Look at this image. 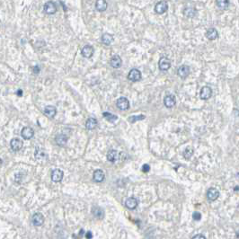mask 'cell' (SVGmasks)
Masks as SVG:
<instances>
[{
    "label": "cell",
    "instance_id": "cell-18",
    "mask_svg": "<svg viewBox=\"0 0 239 239\" xmlns=\"http://www.w3.org/2000/svg\"><path fill=\"white\" fill-rule=\"evenodd\" d=\"M125 205H126V207H127L128 209L134 210V209H136L137 206H138V200H137L136 198H134V197H131V198L126 199Z\"/></svg>",
    "mask_w": 239,
    "mask_h": 239
},
{
    "label": "cell",
    "instance_id": "cell-31",
    "mask_svg": "<svg viewBox=\"0 0 239 239\" xmlns=\"http://www.w3.org/2000/svg\"><path fill=\"white\" fill-rule=\"evenodd\" d=\"M45 157V153L42 151V150H36V152H35V157L37 158L38 160H41L43 159V157Z\"/></svg>",
    "mask_w": 239,
    "mask_h": 239
},
{
    "label": "cell",
    "instance_id": "cell-15",
    "mask_svg": "<svg viewBox=\"0 0 239 239\" xmlns=\"http://www.w3.org/2000/svg\"><path fill=\"white\" fill-rule=\"evenodd\" d=\"M22 137L25 138V139H30L33 137L34 135V132H33V130L30 127H25L22 130Z\"/></svg>",
    "mask_w": 239,
    "mask_h": 239
},
{
    "label": "cell",
    "instance_id": "cell-12",
    "mask_svg": "<svg viewBox=\"0 0 239 239\" xmlns=\"http://www.w3.org/2000/svg\"><path fill=\"white\" fill-rule=\"evenodd\" d=\"M63 175H64V173L61 170L56 169L51 173V180L53 181L54 183H59L62 180Z\"/></svg>",
    "mask_w": 239,
    "mask_h": 239
},
{
    "label": "cell",
    "instance_id": "cell-11",
    "mask_svg": "<svg viewBox=\"0 0 239 239\" xmlns=\"http://www.w3.org/2000/svg\"><path fill=\"white\" fill-rule=\"evenodd\" d=\"M10 146H11L12 150H13V151H19L23 147V141L20 138H14L11 140Z\"/></svg>",
    "mask_w": 239,
    "mask_h": 239
},
{
    "label": "cell",
    "instance_id": "cell-23",
    "mask_svg": "<svg viewBox=\"0 0 239 239\" xmlns=\"http://www.w3.org/2000/svg\"><path fill=\"white\" fill-rule=\"evenodd\" d=\"M96 126H97V120L94 118H89L85 122V127L88 130H93L96 128Z\"/></svg>",
    "mask_w": 239,
    "mask_h": 239
},
{
    "label": "cell",
    "instance_id": "cell-34",
    "mask_svg": "<svg viewBox=\"0 0 239 239\" xmlns=\"http://www.w3.org/2000/svg\"><path fill=\"white\" fill-rule=\"evenodd\" d=\"M85 237H86L87 239H91L92 237H93V234H92L90 231H88V232L85 233Z\"/></svg>",
    "mask_w": 239,
    "mask_h": 239
},
{
    "label": "cell",
    "instance_id": "cell-22",
    "mask_svg": "<svg viewBox=\"0 0 239 239\" xmlns=\"http://www.w3.org/2000/svg\"><path fill=\"white\" fill-rule=\"evenodd\" d=\"M66 141H67V138H66V136L63 135V134H59V135H58L57 138H56V142H57V144H58L59 146H65Z\"/></svg>",
    "mask_w": 239,
    "mask_h": 239
},
{
    "label": "cell",
    "instance_id": "cell-27",
    "mask_svg": "<svg viewBox=\"0 0 239 239\" xmlns=\"http://www.w3.org/2000/svg\"><path fill=\"white\" fill-rule=\"evenodd\" d=\"M104 117L110 122H114L115 120H117L118 117L114 114H112L110 112H104Z\"/></svg>",
    "mask_w": 239,
    "mask_h": 239
},
{
    "label": "cell",
    "instance_id": "cell-26",
    "mask_svg": "<svg viewBox=\"0 0 239 239\" xmlns=\"http://www.w3.org/2000/svg\"><path fill=\"white\" fill-rule=\"evenodd\" d=\"M216 4L218 8L220 9H226L229 5V0H217Z\"/></svg>",
    "mask_w": 239,
    "mask_h": 239
},
{
    "label": "cell",
    "instance_id": "cell-16",
    "mask_svg": "<svg viewBox=\"0 0 239 239\" xmlns=\"http://www.w3.org/2000/svg\"><path fill=\"white\" fill-rule=\"evenodd\" d=\"M108 4L105 0H96L95 2V8L99 12H104L107 9Z\"/></svg>",
    "mask_w": 239,
    "mask_h": 239
},
{
    "label": "cell",
    "instance_id": "cell-1",
    "mask_svg": "<svg viewBox=\"0 0 239 239\" xmlns=\"http://www.w3.org/2000/svg\"><path fill=\"white\" fill-rule=\"evenodd\" d=\"M128 78L131 81H132V82L139 81V80L141 79V72L138 69H137V68H133L129 72Z\"/></svg>",
    "mask_w": 239,
    "mask_h": 239
},
{
    "label": "cell",
    "instance_id": "cell-32",
    "mask_svg": "<svg viewBox=\"0 0 239 239\" xmlns=\"http://www.w3.org/2000/svg\"><path fill=\"white\" fill-rule=\"evenodd\" d=\"M192 217H193V219H195V220H199V219H200V218H201V215H200V213L199 212L196 211V212L193 213Z\"/></svg>",
    "mask_w": 239,
    "mask_h": 239
},
{
    "label": "cell",
    "instance_id": "cell-19",
    "mask_svg": "<svg viewBox=\"0 0 239 239\" xmlns=\"http://www.w3.org/2000/svg\"><path fill=\"white\" fill-rule=\"evenodd\" d=\"M206 37L211 40H216V39L218 37V31H217L215 28H211V29H209V30L207 31V32H206Z\"/></svg>",
    "mask_w": 239,
    "mask_h": 239
},
{
    "label": "cell",
    "instance_id": "cell-10",
    "mask_svg": "<svg viewBox=\"0 0 239 239\" xmlns=\"http://www.w3.org/2000/svg\"><path fill=\"white\" fill-rule=\"evenodd\" d=\"M177 74H178V76H179L181 78H186L189 76V74H190V68H189V66H186V65L181 66L178 68V70H177Z\"/></svg>",
    "mask_w": 239,
    "mask_h": 239
},
{
    "label": "cell",
    "instance_id": "cell-20",
    "mask_svg": "<svg viewBox=\"0 0 239 239\" xmlns=\"http://www.w3.org/2000/svg\"><path fill=\"white\" fill-rule=\"evenodd\" d=\"M104 179V173L102 170H96L93 173V180L97 183L103 182Z\"/></svg>",
    "mask_w": 239,
    "mask_h": 239
},
{
    "label": "cell",
    "instance_id": "cell-30",
    "mask_svg": "<svg viewBox=\"0 0 239 239\" xmlns=\"http://www.w3.org/2000/svg\"><path fill=\"white\" fill-rule=\"evenodd\" d=\"M145 119V116L144 115H137V116H131L129 118V120L131 122V123H134L138 120H141Z\"/></svg>",
    "mask_w": 239,
    "mask_h": 239
},
{
    "label": "cell",
    "instance_id": "cell-36",
    "mask_svg": "<svg viewBox=\"0 0 239 239\" xmlns=\"http://www.w3.org/2000/svg\"><path fill=\"white\" fill-rule=\"evenodd\" d=\"M17 95L22 96V95H23V91H22V90H18V91H17Z\"/></svg>",
    "mask_w": 239,
    "mask_h": 239
},
{
    "label": "cell",
    "instance_id": "cell-5",
    "mask_svg": "<svg viewBox=\"0 0 239 239\" xmlns=\"http://www.w3.org/2000/svg\"><path fill=\"white\" fill-rule=\"evenodd\" d=\"M167 9H168V5L165 1H160L155 6L156 13H159V14L165 13L167 11Z\"/></svg>",
    "mask_w": 239,
    "mask_h": 239
},
{
    "label": "cell",
    "instance_id": "cell-7",
    "mask_svg": "<svg viewBox=\"0 0 239 239\" xmlns=\"http://www.w3.org/2000/svg\"><path fill=\"white\" fill-rule=\"evenodd\" d=\"M81 53L83 55V57H85L86 59H90L93 55V48L91 45H85L83 47Z\"/></svg>",
    "mask_w": 239,
    "mask_h": 239
},
{
    "label": "cell",
    "instance_id": "cell-29",
    "mask_svg": "<svg viewBox=\"0 0 239 239\" xmlns=\"http://www.w3.org/2000/svg\"><path fill=\"white\" fill-rule=\"evenodd\" d=\"M93 214H94V216H95L96 218H103L104 216V211H103L102 209H99V208H97L96 210L93 211Z\"/></svg>",
    "mask_w": 239,
    "mask_h": 239
},
{
    "label": "cell",
    "instance_id": "cell-28",
    "mask_svg": "<svg viewBox=\"0 0 239 239\" xmlns=\"http://www.w3.org/2000/svg\"><path fill=\"white\" fill-rule=\"evenodd\" d=\"M192 154H193V149H192V147H187L185 150H184V157H185L186 159H189V158L192 156Z\"/></svg>",
    "mask_w": 239,
    "mask_h": 239
},
{
    "label": "cell",
    "instance_id": "cell-13",
    "mask_svg": "<svg viewBox=\"0 0 239 239\" xmlns=\"http://www.w3.org/2000/svg\"><path fill=\"white\" fill-rule=\"evenodd\" d=\"M219 197V192L215 189V188H211L209 189L208 192H207V198L211 200V201H214L216 199H218Z\"/></svg>",
    "mask_w": 239,
    "mask_h": 239
},
{
    "label": "cell",
    "instance_id": "cell-8",
    "mask_svg": "<svg viewBox=\"0 0 239 239\" xmlns=\"http://www.w3.org/2000/svg\"><path fill=\"white\" fill-rule=\"evenodd\" d=\"M44 222V217L41 213H35L32 216V224L36 226H40Z\"/></svg>",
    "mask_w": 239,
    "mask_h": 239
},
{
    "label": "cell",
    "instance_id": "cell-3",
    "mask_svg": "<svg viewBox=\"0 0 239 239\" xmlns=\"http://www.w3.org/2000/svg\"><path fill=\"white\" fill-rule=\"evenodd\" d=\"M159 69L162 71H167L171 67V61L166 57H162L159 60Z\"/></svg>",
    "mask_w": 239,
    "mask_h": 239
},
{
    "label": "cell",
    "instance_id": "cell-9",
    "mask_svg": "<svg viewBox=\"0 0 239 239\" xmlns=\"http://www.w3.org/2000/svg\"><path fill=\"white\" fill-rule=\"evenodd\" d=\"M175 103H176V100H175V97L173 96V94H168L164 99V104H165V107H167V108L173 107L175 105Z\"/></svg>",
    "mask_w": 239,
    "mask_h": 239
},
{
    "label": "cell",
    "instance_id": "cell-33",
    "mask_svg": "<svg viewBox=\"0 0 239 239\" xmlns=\"http://www.w3.org/2000/svg\"><path fill=\"white\" fill-rule=\"evenodd\" d=\"M149 170H150V167H149L148 165H143V167H142V171L143 172H148Z\"/></svg>",
    "mask_w": 239,
    "mask_h": 239
},
{
    "label": "cell",
    "instance_id": "cell-21",
    "mask_svg": "<svg viewBox=\"0 0 239 239\" xmlns=\"http://www.w3.org/2000/svg\"><path fill=\"white\" fill-rule=\"evenodd\" d=\"M114 40V38L112 34L110 33H104L102 36V42L105 45H111Z\"/></svg>",
    "mask_w": 239,
    "mask_h": 239
},
{
    "label": "cell",
    "instance_id": "cell-4",
    "mask_svg": "<svg viewBox=\"0 0 239 239\" xmlns=\"http://www.w3.org/2000/svg\"><path fill=\"white\" fill-rule=\"evenodd\" d=\"M116 104H117V107L121 111H126V110H128L130 108L129 100L126 97H120V98H119L117 100Z\"/></svg>",
    "mask_w": 239,
    "mask_h": 239
},
{
    "label": "cell",
    "instance_id": "cell-24",
    "mask_svg": "<svg viewBox=\"0 0 239 239\" xmlns=\"http://www.w3.org/2000/svg\"><path fill=\"white\" fill-rule=\"evenodd\" d=\"M118 158V152L116 150H110L107 154V159L110 162H115Z\"/></svg>",
    "mask_w": 239,
    "mask_h": 239
},
{
    "label": "cell",
    "instance_id": "cell-2",
    "mask_svg": "<svg viewBox=\"0 0 239 239\" xmlns=\"http://www.w3.org/2000/svg\"><path fill=\"white\" fill-rule=\"evenodd\" d=\"M44 11L48 14H54L57 12V6L56 4L52 1H48L44 5Z\"/></svg>",
    "mask_w": 239,
    "mask_h": 239
},
{
    "label": "cell",
    "instance_id": "cell-14",
    "mask_svg": "<svg viewBox=\"0 0 239 239\" xmlns=\"http://www.w3.org/2000/svg\"><path fill=\"white\" fill-rule=\"evenodd\" d=\"M110 64L111 66H112L113 68H119L121 66V64H122V60L120 59V57L118 56V55H115L113 56L111 60H110Z\"/></svg>",
    "mask_w": 239,
    "mask_h": 239
},
{
    "label": "cell",
    "instance_id": "cell-37",
    "mask_svg": "<svg viewBox=\"0 0 239 239\" xmlns=\"http://www.w3.org/2000/svg\"><path fill=\"white\" fill-rule=\"evenodd\" d=\"M237 237H238V238H239V230H238V231H237Z\"/></svg>",
    "mask_w": 239,
    "mask_h": 239
},
{
    "label": "cell",
    "instance_id": "cell-6",
    "mask_svg": "<svg viewBox=\"0 0 239 239\" xmlns=\"http://www.w3.org/2000/svg\"><path fill=\"white\" fill-rule=\"evenodd\" d=\"M199 95H200V98L202 100H208L211 97L212 95V90L211 87L209 86H203L200 90V93H199Z\"/></svg>",
    "mask_w": 239,
    "mask_h": 239
},
{
    "label": "cell",
    "instance_id": "cell-17",
    "mask_svg": "<svg viewBox=\"0 0 239 239\" xmlns=\"http://www.w3.org/2000/svg\"><path fill=\"white\" fill-rule=\"evenodd\" d=\"M56 113H57V110L54 106L49 105V106L45 107V109H44V114L49 118H54Z\"/></svg>",
    "mask_w": 239,
    "mask_h": 239
},
{
    "label": "cell",
    "instance_id": "cell-35",
    "mask_svg": "<svg viewBox=\"0 0 239 239\" xmlns=\"http://www.w3.org/2000/svg\"><path fill=\"white\" fill-rule=\"evenodd\" d=\"M192 239H206L205 237H203L202 235H196L195 237H193Z\"/></svg>",
    "mask_w": 239,
    "mask_h": 239
},
{
    "label": "cell",
    "instance_id": "cell-25",
    "mask_svg": "<svg viewBox=\"0 0 239 239\" xmlns=\"http://www.w3.org/2000/svg\"><path fill=\"white\" fill-rule=\"evenodd\" d=\"M195 13H196V10L193 7H186L185 9L184 10V14L188 18L193 17L195 15Z\"/></svg>",
    "mask_w": 239,
    "mask_h": 239
}]
</instances>
